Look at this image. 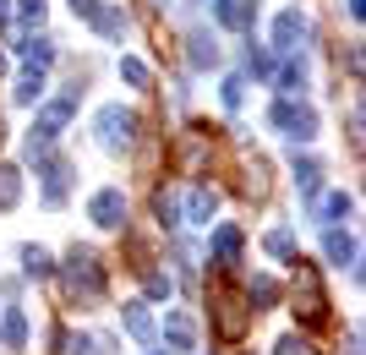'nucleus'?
Instances as JSON below:
<instances>
[{
	"label": "nucleus",
	"mask_w": 366,
	"mask_h": 355,
	"mask_svg": "<svg viewBox=\"0 0 366 355\" xmlns=\"http://www.w3.org/2000/svg\"><path fill=\"white\" fill-rule=\"evenodd\" d=\"M71 355H115L109 334H88V339H71Z\"/></svg>",
	"instance_id": "393cba45"
},
{
	"label": "nucleus",
	"mask_w": 366,
	"mask_h": 355,
	"mask_svg": "<svg viewBox=\"0 0 366 355\" xmlns=\"http://www.w3.org/2000/svg\"><path fill=\"white\" fill-rule=\"evenodd\" d=\"M22 55H28V66L44 71V66L55 61V39H22Z\"/></svg>",
	"instance_id": "b1692460"
},
{
	"label": "nucleus",
	"mask_w": 366,
	"mask_h": 355,
	"mask_svg": "<svg viewBox=\"0 0 366 355\" xmlns=\"http://www.w3.org/2000/svg\"><path fill=\"white\" fill-rule=\"evenodd\" d=\"M44 0H16V16H22V28H39V22H44Z\"/></svg>",
	"instance_id": "cd10ccee"
},
{
	"label": "nucleus",
	"mask_w": 366,
	"mask_h": 355,
	"mask_svg": "<svg viewBox=\"0 0 366 355\" xmlns=\"http://www.w3.org/2000/svg\"><path fill=\"white\" fill-rule=\"evenodd\" d=\"M322 251H328V257H334L339 268H350V274H361V268H355V257H361V246H355V235H345V230H334V224H328V235H322Z\"/></svg>",
	"instance_id": "9d476101"
},
{
	"label": "nucleus",
	"mask_w": 366,
	"mask_h": 355,
	"mask_svg": "<svg viewBox=\"0 0 366 355\" xmlns=\"http://www.w3.org/2000/svg\"><path fill=\"white\" fill-rule=\"evenodd\" d=\"M0 344H6V350H22V344H28V317L16 306H6V317H0Z\"/></svg>",
	"instance_id": "4468645a"
},
{
	"label": "nucleus",
	"mask_w": 366,
	"mask_h": 355,
	"mask_svg": "<svg viewBox=\"0 0 366 355\" xmlns=\"http://www.w3.org/2000/svg\"><path fill=\"white\" fill-rule=\"evenodd\" d=\"M93 28L104 33V39H121V33H126V16L115 11V6H104V0H99V11H93Z\"/></svg>",
	"instance_id": "aec40b11"
},
{
	"label": "nucleus",
	"mask_w": 366,
	"mask_h": 355,
	"mask_svg": "<svg viewBox=\"0 0 366 355\" xmlns=\"http://www.w3.org/2000/svg\"><path fill=\"white\" fill-rule=\"evenodd\" d=\"M295 186H301V197H306V202L322 191V170L312 164V159H295Z\"/></svg>",
	"instance_id": "a211bd4d"
},
{
	"label": "nucleus",
	"mask_w": 366,
	"mask_h": 355,
	"mask_svg": "<svg viewBox=\"0 0 366 355\" xmlns=\"http://www.w3.org/2000/svg\"><path fill=\"white\" fill-rule=\"evenodd\" d=\"M0 142H6V126H0Z\"/></svg>",
	"instance_id": "4c0bfd02"
},
{
	"label": "nucleus",
	"mask_w": 366,
	"mask_h": 355,
	"mask_svg": "<svg viewBox=\"0 0 366 355\" xmlns=\"http://www.w3.org/2000/svg\"><path fill=\"white\" fill-rule=\"evenodd\" d=\"M268 121H274L285 137H295V142H312V137H317V109H312V104H295V99H279V104L268 109Z\"/></svg>",
	"instance_id": "20e7f679"
},
{
	"label": "nucleus",
	"mask_w": 366,
	"mask_h": 355,
	"mask_svg": "<svg viewBox=\"0 0 366 355\" xmlns=\"http://www.w3.org/2000/svg\"><path fill=\"white\" fill-rule=\"evenodd\" d=\"M262 246H268V257H285V263H290V257H295V235L290 230H268Z\"/></svg>",
	"instance_id": "a878e982"
},
{
	"label": "nucleus",
	"mask_w": 366,
	"mask_h": 355,
	"mask_svg": "<svg viewBox=\"0 0 366 355\" xmlns=\"http://www.w3.org/2000/svg\"><path fill=\"white\" fill-rule=\"evenodd\" d=\"M164 339H169V350H197V323H192L186 311H169L164 317Z\"/></svg>",
	"instance_id": "f8f14e48"
},
{
	"label": "nucleus",
	"mask_w": 366,
	"mask_h": 355,
	"mask_svg": "<svg viewBox=\"0 0 366 355\" xmlns=\"http://www.w3.org/2000/svg\"><path fill=\"white\" fill-rule=\"evenodd\" d=\"M66 290H71V301H104V268H99V257L93 251L76 246L71 257H66Z\"/></svg>",
	"instance_id": "7ed1b4c3"
},
{
	"label": "nucleus",
	"mask_w": 366,
	"mask_h": 355,
	"mask_svg": "<svg viewBox=\"0 0 366 355\" xmlns=\"http://www.w3.org/2000/svg\"><path fill=\"white\" fill-rule=\"evenodd\" d=\"M219 22H224V28H252V6H246V0H219Z\"/></svg>",
	"instance_id": "6ab92c4d"
},
{
	"label": "nucleus",
	"mask_w": 366,
	"mask_h": 355,
	"mask_svg": "<svg viewBox=\"0 0 366 355\" xmlns=\"http://www.w3.org/2000/svg\"><path fill=\"white\" fill-rule=\"evenodd\" d=\"M214 208H219L214 191H208V186H192V197L181 202V219H186V224H208V219H214Z\"/></svg>",
	"instance_id": "ddd939ff"
},
{
	"label": "nucleus",
	"mask_w": 366,
	"mask_h": 355,
	"mask_svg": "<svg viewBox=\"0 0 366 355\" xmlns=\"http://www.w3.org/2000/svg\"><path fill=\"white\" fill-rule=\"evenodd\" d=\"M279 88H285V93H301V88H306V66H301V61H290L285 71H279Z\"/></svg>",
	"instance_id": "c85d7f7f"
},
{
	"label": "nucleus",
	"mask_w": 366,
	"mask_h": 355,
	"mask_svg": "<svg viewBox=\"0 0 366 355\" xmlns=\"http://www.w3.org/2000/svg\"><path fill=\"white\" fill-rule=\"evenodd\" d=\"M252 301L274 306V301H279V284H274V279H257V284H252Z\"/></svg>",
	"instance_id": "7c9ffc66"
},
{
	"label": "nucleus",
	"mask_w": 366,
	"mask_h": 355,
	"mask_svg": "<svg viewBox=\"0 0 366 355\" xmlns=\"http://www.w3.org/2000/svg\"><path fill=\"white\" fill-rule=\"evenodd\" d=\"M306 33H312V22H306L295 6H285V11L274 16V49L279 55H295V49L306 44Z\"/></svg>",
	"instance_id": "423d86ee"
},
{
	"label": "nucleus",
	"mask_w": 366,
	"mask_h": 355,
	"mask_svg": "<svg viewBox=\"0 0 366 355\" xmlns=\"http://www.w3.org/2000/svg\"><path fill=\"white\" fill-rule=\"evenodd\" d=\"M290 263H295V317H301L306 328H322L328 323V295H322L317 268L306 263V257H290Z\"/></svg>",
	"instance_id": "f03ea898"
},
{
	"label": "nucleus",
	"mask_w": 366,
	"mask_h": 355,
	"mask_svg": "<svg viewBox=\"0 0 366 355\" xmlns=\"http://www.w3.org/2000/svg\"><path fill=\"white\" fill-rule=\"evenodd\" d=\"M39 164H44V202H49V208H55V202H66V191H71V164H66V159H55V154H44Z\"/></svg>",
	"instance_id": "6e6552de"
},
{
	"label": "nucleus",
	"mask_w": 366,
	"mask_h": 355,
	"mask_svg": "<svg viewBox=\"0 0 366 355\" xmlns=\"http://www.w3.org/2000/svg\"><path fill=\"white\" fill-rule=\"evenodd\" d=\"M0 66H6V55H0Z\"/></svg>",
	"instance_id": "ea45409f"
},
{
	"label": "nucleus",
	"mask_w": 366,
	"mask_h": 355,
	"mask_svg": "<svg viewBox=\"0 0 366 355\" xmlns=\"http://www.w3.org/2000/svg\"><path fill=\"white\" fill-rule=\"evenodd\" d=\"M252 71H257V77H274V55H257V49H252Z\"/></svg>",
	"instance_id": "72a5a7b5"
},
{
	"label": "nucleus",
	"mask_w": 366,
	"mask_h": 355,
	"mask_svg": "<svg viewBox=\"0 0 366 355\" xmlns=\"http://www.w3.org/2000/svg\"><path fill=\"white\" fill-rule=\"evenodd\" d=\"M214 257L219 263H235V257H241V230H235V224H224V230H214Z\"/></svg>",
	"instance_id": "dca6fc26"
},
{
	"label": "nucleus",
	"mask_w": 366,
	"mask_h": 355,
	"mask_svg": "<svg viewBox=\"0 0 366 355\" xmlns=\"http://www.w3.org/2000/svg\"><path fill=\"white\" fill-rule=\"evenodd\" d=\"M274 355H306V344H301V339H279Z\"/></svg>",
	"instance_id": "f704fd0d"
},
{
	"label": "nucleus",
	"mask_w": 366,
	"mask_h": 355,
	"mask_svg": "<svg viewBox=\"0 0 366 355\" xmlns=\"http://www.w3.org/2000/svg\"><path fill=\"white\" fill-rule=\"evenodd\" d=\"M88 219L99 224V230H121V224H126V191H115V186L93 191V202H88Z\"/></svg>",
	"instance_id": "0eeeda50"
},
{
	"label": "nucleus",
	"mask_w": 366,
	"mask_h": 355,
	"mask_svg": "<svg viewBox=\"0 0 366 355\" xmlns=\"http://www.w3.org/2000/svg\"><path fill=\"white\" fill-rule=\"evenodd\" d=\"M71 11H76V16H88V22H93V11H99V0H71Z\"/></svg>",
	"instance_id": "c9c22d12"
},
{
	"label": "nucleus",
	"mask_w": 366,
	"mask_h": 355,
	"mask_svg": "<svg viewBox=\"0 0 366 355\" xmlns=\"http://www.w3.org/2000/svg\"><path fill=\"white\" fill-rule=\"evenodd\" d=\"M93 126H99V148H109V154H121L126 142H132V126H137V121H132V115H126L121 104H104Z\"/></svg>",
	"instance_id": "39448f33"
},
{
	"label": "nucleus",
	"mask_w": 366,
	"mask_h": 355,
	"mask_svg": "<svg viewBox=\"0 0 366 355\" xmlns=\"http://www.w3.org/2000/svg\"><path fill=\"white\" fill-rule=\"evenodd\" d=\"M350 355H355V350H350Z\"/></svg>",
	"instance_id": "a19ab883"
},
{
	"label": "nucleus",
	"mask_w": 366,
	"mask_h": 355,
	"mask_svg": "<svg viewBox=\"0 0 366 355\" xmlns=\"http://www.w3.org/2000/svg\"><path fill=\"white\" fill-rule=\"evenodd\" d=\"M121 77L132 82V88H148V77H153V71H148L142 61H132V55H126V61H121Z\"/></svg>",
	"instance_id": "c756f323"
},
{
	"label": "nucleus",
	"mask_w": 366,
	"mask_h": 355,
	"mask_svg": "<svg viewBox=\"0 0 366 355\" xmlns=\"http://www.w3.org/2000/svg\"><path fill=\"white\" fill-rule=\"evenodd\" d=\"M153 214H159V224L169 230V224H181V202L169 197V191H159V197H153Z\"/></svg>",
	"instance_id": "bb28decb"
},
{
	"label": "nucleus",
	"mask_w": 366,
	"mask_h": 355,
	"mask_svg": "<svg viewBox=\"0 0 366 355\" xmlns=\"http://www.w3.org/2000/svg\"><path fill=\"white\" fill-rule=\"evenodd\" d=\"M186 55H192V66H219V44H214V33H192L186 39Z\"/></svg>",
	"instance_id": "f3484780"
},
{
	"label": "nucleus",
	"mask_w": 366,
	"mask_h": 355,
	"mask_svg": "<svg viewBox=\"0 0 366 355\" xmlns=\"http://www.w3.org/2000/svg\"><path fill=\"white\" fill-rule=\"evenodd\" d=\"M126 334H132L137 344H153V317H148L142 301H126Z\"/></svg>",
	"instance_id": "2eb2a0df"
},
{
	"label": "nucleus",
	"mask_w": 366,
	"mask_h": 355,
	"mask_svg": "<svg viewBox=\"0 0 366 355\" xmlns=\"http://www.w3.org/2000/svg\"><path fill=\"white\" fill-rule=\"evenodd\" d=\"M312 214H317V224H339V219H350L355 214V202H350V191H328V197H312Z\"/></svg>",
	"instance_id": "9b49d317"
},
{
	"label": "nucleus",
	"mask_w": 366,
	"mask_h": 355,
	"mask_svg": "<svg viewBox=\"0 0 366 355\" xmlns=\"http://www.w3.org/2000/svg\"><path fill=\"white\" fill-rule=\"evenodd\" d=\"M241 99H246V77H229V82H224V104L241 109Z\"/></svg>",
	"instance_id": "2f4dec72"
},
{
	"label": "nucleus",
	"mask_w": 366,
	"mask_h": 355,
	"mask_svg": "<svg viewBox=\"0 0 366 355\" xmlns=\"http://www.w3.org/2000/svg\"><path fill=\"white\" fill-rule=\"evenodd\" d=\"M148 355H164V350H148Z\"/></svg>",
	"instance_id": "58836bf2"
},
{
	"label": "nucleus",
	"mask_w": 366,
	"mask_h": 355,
	"mask_svg": "<svg viewBox=\"0 0 366 355\" xmlns=\"http://www.w3.org/2000/svg\"><path fill=\"white\" fill-rule=\"evenodd\" d=\"M252 295L246 290H235V284H219L214 290V328H219V339H229V344H241L246 339V328H252Z\"/></svg>",
	"instance_id": "f257e3e1"
},
{
	"label": "nucleus",
	"mask_w": 366,
	"mask_h": 355,
	"mask_svg": "<svg viewBox=\"0 0 366 355\" xmlns=\"http://www.w3.org/2000/svg\"><path fill=\"white\" fill-rule=\"evenodd\" d=\"M16 197H22V170L0 164V208H16Z\"/></svg>",
	"instance_id": "5701e85b"
},
{
	"label": "nucleus",
	"mask_w": 366,
	"mask_h": 355,
	"mask_svg": "<svg viewBox=\"0 0 366 355\" xmlns=\"http://www.w3.org/2000/svg\"><path fill=\"white\" fill-rule=\"evenodd\" d=\"M71 109H76V99H49V104L39 109V126H33V137H49V142H55V131L71 121Z\"/></svg>",
	"instance_id": "1a4fd4ad"
},
{
	"label": "nucleus",
	"mask_w": 366,
	"mask_h": 355,
	"mask_svg": "<svg viewBox=\"0 0 366 355\" xmlns=\"http://www.w3.org/2000/svg\"><path fill=\"white\" fill-rule=\"evenodd\" d=\"M142 274H148V295H169L175 284H169V274H153L148 263H142Z\"/></svg>",
	"instance_id": "473e14b6"
},
{
	"label": "nucleus",
	"mask_w": 366,
	"mask_h": 355,
	"mask_svg": "<svg viewBox=\"0 0 366 355\" xmlns=\"http://www.w3.org/2000/svg\"><path fill=\"white\" fill-rule=\"evenodd\" d=\"M186 6H202V0H186Z\"/></svg>",
	"instance_id": "e433bc0d"
},
{
	"label": "nucleus",
	"mask_w": 366,
	"mask_h": 355,
	"mask_svg": "<svg viewBox=\"0 0 366 355\" xmlns=\"http://www.w3.org/2000/svg\"><path fill=\"white\" fill-rule=\"evenodd\" d=\"M22 268H28L33 279H49L55 274V257H49L44 246H22Z\"/></svg>",
	"instance_id": "412c9836"
},
{
	"label": "nucleus",
	"mask_w": 366,
	"mask_h": 355,
	"mask_svg": "<svg viewBox=\"0 0 366 355\" xmlns=\"http://www.w3.org/2000/svg\"><path fill=\"white\" fill-rule=\"evenodd\" d=\"M16 104H33V99H39V93H44V71H39V66H33V71H22V77H16Z\"/></svg>",
	"instance_id": "4be33fe9"
}]
</instances>
